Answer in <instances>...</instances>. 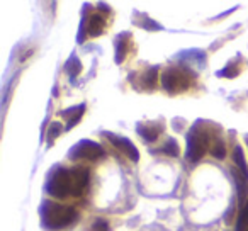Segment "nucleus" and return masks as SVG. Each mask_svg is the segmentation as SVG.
I'll use <instances>...</instances> for the list:
<instances>
[{
    "label": "nucleus",
    "instance_id": "obj_1",
    "mask_svg": "<svg viewBox=\"0 0 248 231\" xmlns=\"http://www.w3.org/2000/svg\"><path fill=\"white\" fill-rule=\"evenodd\" d=\"M39 216H41L43 226L51 231L65 230L78 219V213L75 207L63 206L55 200H43L39 206Z\"/></svg>",
    "mask_w": 248,
    "mask_h": 231
},
{
    "label": "nucleus",
    "instance_id": "obj_2",
    "mask_svg": "<svg viewBox=\"0 0 248 231\" xmlns=\"http://www.w3.org/2000/svg\"><path fill=\"white\" fill-rule=\"evenodd\" d=\"M46 192L55 199H66L75 192V173L73 169H66L63 165H58L49 172L45 184Z\"/></svg>",
    "mask_w": 248,
    "mask_h": 231
},
{
    "label": "nucleus",
    "instance_id": "obj_3",
    "mask_svg": "<svg viewBox=\"0 0 248 231\" xmlns=\"http://www.w3.org/2000/svg\"><path fill=\"white\" fill-rule=\"evenodd\" d=\"M204 123L197 121L196 124L190 128V131L187 133V152H186V158L189 163H197L201 162L206 152L209 150V133L207 129L202 128Z\"/></svg>",
    "mask_w": 248,
    "mask_h": 231
},
{
    "label": "nucleus",
    "instance_id": "obj_4",
    "mask_svg": "<svg viewBox=\"0 0 248 231\" xmlns=\"http://www.w3.org/2000/svg\"><path fill=\"white\" fill-rule=\"evenodd\" d=\"M192 78H196L192 72L186 66H169L162 73V87L169 93H182L190 89Z\"/></svg>",
    "mask_w": 248,
    "mask_h": 231
},
{
    "label": "nucleus",
    "instance_id": "obj_5",
    "mask_svg": "<svg viewBox=\"0 0 248 231\" xmlns=\"http://www.w3.org/2000/svg\"><path fill=\"white\" fill-rule=\"evenodd\" d=\"M106 29V19L100 14H89L87 9L83 11V17H82V24H80V31H78V38L77 41L83 43L87 36L90 38H99L100 34Z\"/></svg>",
    "mask_w": 248,
    "mask_h": 231
},
{
    "label": "nucleus",
    "instance_id": "obj_6",
    "mask_svg": "<svg viewBox=\"0 0 248 231\" xmlns=\"http://www.w3.org/2000/svg\"><path fill=\"white\" fill-rule=\"evenodd\" d=\"M104 155H106V152L102 146L95 141H90V139H82L68 152L70 160H97L102 158Z\"/></svg>",
    "mask_w": 248,
    "mask_h": 231
},
{
    "label": "nucleus",
    "instance_id": "obj_7",
    "mask_svg": "<svg viewBox=\"0 0 248 231\" xmlns=\"http://www.w3.org/2000/svg\"><path fill=\"white\" fill-rule=\"evenodd\" d=\"M163 129H165V121H141L136 124V131L146 143H155Z\"/></svg>",
    "mask_w": 248,
    "mask_h": 231
},
{
    "label": "nucleus",
    "instance_id": "obj_8",
    "mask_svg": "<svg viewBox=\"0 0 248 231\" xmlns=\"http://www.w3.org/2000/svg\"><path fill=\"white\" fill-rule=\"evenodd\" d=\"M104 136H106V138L109 139V141L112 143L117 150H121V152L128 156L131 162H138L140 160V152L136 150V146L133 145L128 138H124V136H117V135H114V133H104Z\"/></svg>",
    "mask_w": 248,
    "mask_h": 231
},
{
    "label": "nucleus",
    "instance_id": "obj_9",
    "mask_svg": "<svg viewBox=\"0 0 248 231\" xmlns=\"http://www.w3.org/2000/svg\"><path fill=\"white\" fill-rule=\"evenodd\" d=\"M73 173H75V192H73V197L85 196V192L89 190V184H90L89 169H85V167H75Z\"/></svg>",
    "mask_w": 248,
    "mask_h": 231
},
{
    "label": "nucleus",
    "instance_id": "obj_10",
    "mask_svg": "<svg viewBox=\"0 0 248 231\" xmlns=\"http://www.w3.org/2000/svg\"><path fill=\"white\" fill-rule=\"evenodd\" d=\"M83 112H85V104H80V106H75V107H68L66 110H63L62 116L66 119V131H70V129L75 128V126L78 124Z\"/></svg>",
    "mask_w": 248,
    "mask_h": 231
},
{
    "label": "nucleus",
    "instance_id": "obj_11",
    "mask_svg": "<svg viewBox=\"0 0 248 231\" xmlns=\"http://www.w3.org/2000/svg\"><path fill=\"white\" fill-rule=\"evenodd\" d=\"M128 48H131V34L121 32L116 39V63H123V60L128 55Z\"/></svg>",
    "mask_w": 248,
    "mask_h": 231
},
{
    "label": "nucleus",
    "instance_id": "obj_12",
    "mask_svg": "<svg viewBox=\"0 0 248 231\" xmlns=\"http://www.w3.org/2000/svg\"><path fill=\"white\" fill-rule=\"evenodd\" d=\"M231 173H233L234 182H236V192H238V197H240V204L243 206L245 199L248 197V179L240 170H233Z\"/></svg>",
    "mask_w": 248,
    "mask_h": 231
},
{
    "label": "nucleus",
    "instance_id": "obj_13",
    "mask_svg": "<svg viewBox=\"0 0 248 231\" xmlns=\"http://www.w3.org/2000/svg\"><path fill=\"white\" fill-rule=\"evenodd\" d=\"M240 72H241V56L238 55L233 62H230L223 70H219V72H217V77H224V78H234V77L240 75Z\"/></svg>",
    "mask_w": 248,
    "mask_h": 231
},
{
    "label": "nucleus",
    "instance_id": "obj_14",
    "mask_svg": "<svg viewBox=\"0 0 248 231\" xmlns=\"http://www.w3.org/2000/svg\"><path fill=\"white\" fill-rule=\"evenodd\" d=\"M233 162H234V165H236V169L248 179V165H247V160H245L243 148H241L240 145H236L233 150Z\"/></svg>",
    "mask_w": 248,
    "mask_h": 231
},
{
    "label": "nucleus",
    "instance_id": "obj_15",
    "mask_svg": "<svg viewBox=\"0 0 248 231\" xmlns=\"http://www.w3.org/2000/svg\"><path fill=\"white\" fill-rule=\"evenodd\" d=\"M179 60H182L184 63H201L202 65L204 62H206V55H204L202 51H199V49H187V51L180 53L179 56H177Z\"/></svg>",
    "mask_w": 248,
    "mask_h": 231
},
{
    "label": "nucleus",
    "instance_id": "obj_16",
    "mask_svg": "<svg viewBox=\"0 0 248 231\" xmlns=\"http://www.w3.org/2000/svg\"><path fill=\"white\" fill-rule=\"evenodd\" d=\"M156 78H158V66H152V68L145 70L141 77V85L143 89H155L156 85Z\"/></svg>",
    "mask_w": 248,
    "mask_h": 231
},
{
    "label": "nucleus",
    "instance_id": "obj_17",
    "mask_svg": "<svg viewBox=\"0 0 248 231\" xmlns=\"http://www.w3.org/2000/svg\"><path fill=\"white\" fill-rule=\"evenodd\" d=\"M65 72L68 73L72 78H75L77 75H78L80 72H82V63L78 62V58H77V55H72L70 56V60L65 63Z\"/></svg>",
    "mask_w": 248,
    "mask_h": 231
},
{
    "label": "nucleus",
    "instance_id": "obj_18",
    "mask_svg": "<svg viewBox=\"0 0 248 231\" xmlns=\"http://www.w3.org/2000/svg\"><path fill=\"white\" fill-rule=\"evenodd\" d=\"M152 153H163V155H169V156H179V143L173 138H170L163 148L152 150Z\"/></svg>",
    "mask_w": 248,
    "mask_h": 231
},
{
    "label": "nucleus",
    "instance_id": "obj_19",
    "mask_svg": "<svg viewBox=\"0 0 248 231\" xmlns=\"http://www.w3.org/2000/svg\"><path fill=\"white\" fill-rule=\"evenodd\" d=\"M62 131H63V126L60 124V123H51L49 124V128H48V136H46V143H48V146H51L53 145V141H55L56 138H58L60 135H62Z\"/></svg>",
    "mask_w": 248,
    "mask_h": 231
},
{
    "label": "nucleus",
    "instance_id": "obj_20",
    "mask_svg": "<svg viewBox=\"0 0 248 231\" xmlns=\"http://www.w3.org/2000/svg\"><path fill=\"white\" fill-rule=\"evenodd\" d=\"M234 231H248V202L241 207L240 216H238L236 221V230Z\"/></svg>",
    "mask_w": 248,
    "mask_h": 231
},
{
    "label": "nucleus",
    "instance_id": "obj_21",
    "mask_svg": "<svg viewBox=\"0 0 248 231\" xmlns=\"http://www.w3.org/2000/svg\"><path fill=\"white\" fill-rule=\"evenodd\" d=\"M138 17L140 19H143V22H138V26H141L143 29H146V31H162V26L160 24H156L153 19H150L148 15H145V14H138Z\"/></svg>",
    "mask_w": 248,
    "mask_h": 231
},
{
    "label": "nucleus",
    "instance_id": "obj_22",
    "mask_svg": "<svg viewBox=\"0 0 248 231\" xmlns=\"http://www.w3.org/2000/svg\"><path fill=\"white\" fill-rule=\"evenodd\" d=\"M209 152H211V155H213L214 158L223 160L224 156H226V145H224L221 139H216V141L213 143V148H211Z\"/></svg>",
    "mask_w": 248,
    "mask_h": 231
},
{
    "label": "nucleus",
    "instance_id": "obj_23",
    "mask_svg": "<svg viewBox=\"0 0 248 231\" xmlns=\"http://www.w3.org/2000/svg\"><path fill=\"white\" fill-rule=\"evenodd\" d=\"M89 231H109V223L106 219H102V217H99V219L93 221Z\"/></svg>",
    "mask_w": 248,
    "mask_h": 231
},
{
    "label": "nucleus",
    "instance_id": "obj_24",
    "mask_svg": "<svg viewBox=\"0 0 248 231\" xmlns=\"http://www.w3.org/2000/svg\"><path fill=\"white\" fill-rule=\"evenodd\" d=\"M245 141H247V145H248V135H247V136H245Z\"/></svg>",
    "mask_w": 248,
    "mask_h": 231
}]
</instances>
